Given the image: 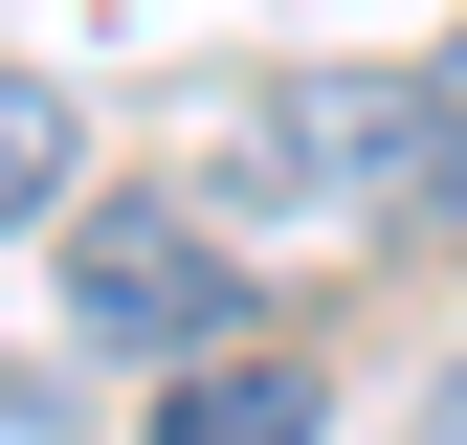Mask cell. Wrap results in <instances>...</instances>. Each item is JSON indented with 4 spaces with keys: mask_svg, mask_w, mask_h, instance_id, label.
<instances>
[{
    "mask_svg": "<svg viewBox=\"0 0 467 445\" xmlns=\"http://www.w3.org/2000/svg\"><path fill=\"white\" fill-rule=\"evenodd\" d=\"M245 201H312V222H379L400 179H423V89H379V67H312V89H245Z\"/></svg>",
    "mask_w": 467,
    "mask_h": 445,
    "instance_id": "cell-1",
    "label": "cell"
},
{
    "mask_svg": "<svg viewBox=\"0 0 467 445\" xmlns=\"http://www.w3.org/2000/svg\"><path fill=\"white\" fill-rule=\"evenodd\" d=\"M67 334L89 357H223V245L179 201H89L67 222Z\"/></svg>",
    "mask_w": 467,
    "mask_h": 445,
    "instance_id": "cell-2",
    "label": "cell"
},
{
    "mask_svg": "<svg viewBox=\"0 0 467 445\" xmlns=\"http://www.w3.org/2000/svg\"><path fill=\"white\" fill-rule=\"evenodd\" d=\"M156 445H312V357H156Z\"/></svg>",
    "mask_w": 467,
    "mask_h": 445,
    "instance_id": "cell-3",
    "label": "cell"
},
{
    "mask_svg": "<svg viewBox=\"0 0 467 445\" xmlns=\"http://www.w3.org/2000/svg\"><path fill=\"white\" fill-rule=\"evenodd\" d=\"M45 201H67V89L0 67V222H45Z\"/></svg>",
    "mask_w": 467,
    "mask_h": 445,
    "instance_id": "cell-4",
    "label": "cell"
},
{
    "mask_svg": "<svg viewBox=\"0 0 467 445\" xmlns=\"http://www.w3.org/2000/svg\"><path fill=\"white\" fill-rule=\"evenodd\" d=\"M400 201H423L445 245H467V45H445V89H423V179H400Z\"/></svg>",
    "mask_w": 467,
    "mask_h": 445,
    "instance_id": "cell-5",
    "label": "cell"
},
{
    "mask_svg": "<svg viewBox=\"0 0 467 445\" xmlns=\"http://www.w3.org/2000/svg\"><path fill=\"white\" fill-rule=\"evenodd\" d=\"M423 445H467V378H445V401H423Z\"/></svg>",
    "mask_w": 467,
    "mask_h": 445,
    "instance_id": "cell-6",
    "label": "cell"
}]
</instances>
